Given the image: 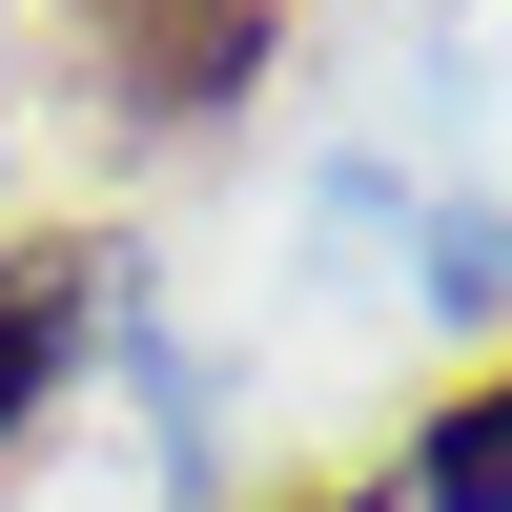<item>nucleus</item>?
Segmentation results:
<instances>
[{
	"mask_svg": "<svg viewBox=\"0 0 512 512\" xmlns=\"http://www.w3.org/2000/svg\"><path fill=\"white\" fill-rule=\"evenodd\" d=\"M82 62H103L144 123H205V103H246V62H267V0H82Z\"/></svg>",
	"mask_w": 512,
	"mask_h": 512,
	"instance_id": "1",
	"label": "nucleus"
},
{
	"mask_svg": "<svg viewBox=\"0 0 512 512\" xmlns=\"http://www.w3.org/2000/svg\"><path fill=\"white\" fill-rule=\"evenodd\" d=\"M410 492H431V512H512V369L431 410V451H410Z\"/></svg>",
	"mask_w": 512,
	"mask_h": 512,
	"instance_id": "2",
	"label": "nucleus"
},
{
	"mask_svg": "<svg viewBox=\"0 0 512 512\" xmlns=\"http://www.w3.org/2000/svg\"><path fill=\"white\" fill-rule=\"evenodd\" d=\"M62 328H82V287H62V267H21V287H0V431L62 390Z\"/></svg>",
	"mask_w": 512,
	"mask_h": 512,
	"instance_id": "3",
	"label": "nucleus"
},
{
	"mask_svg": "<svg viewBox=\"0 0 512 512\" xmlns=\"http://www.w3.org/2000/svg\"><path fill=\"white\" fill-rule=\"evenodd\" d=\"M308 512H369V492H308Z\"/></svg>",
	"mask_w": 512,
	"mask_h": 512,
	"instance_id": "4",
	"label": "nucleus"
}]
</instances>
